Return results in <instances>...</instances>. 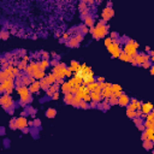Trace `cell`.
<instances>
[{
  "mask_svg": "<svg viewBox=\"0 0 154 154\" xmlns=\"http://www.w3.org/2000/svg\"><path fill=\"white\" fill-rule=\"evenodd\" d=\"M144 126H146V128H149V126H154V122H150V120H146V122H144Z\"/></svg>",
  "mask_w": 154,
  "mask_h": 154,
  "instance_id": "f6af8a7d",
  "label": "cell"
},
{
  "mask_svg": "<svg viewBox=\"0 0 154 154\" xmlns=\"http://www.w3.org/2000/svg\"><path fill=\"white\" fill-rule=\"evenodd\" d=\"M91 34H93V37L96 38V40H99V38L101 37H105L107 31H108V27H106L104 24V22H99L98 24H96L95 28H91Z\"/></svg>",
  "mask_w": 154,
  "mask_h": 154,
  "instance_id": "6da1fadb",
  "label": "cell"
},
{
  "mask_svg": "<svg viewBox=\"0 0 154 154\" xmlns=\"http://www.w3.org/2000/svg\"><path fill=\"white\" fill-rule=\"evenodd\" d=\"M118 35H117V33H112L111 34V38H112V40H114V37H117Z\"/></svg>",
  "mask_w": 154,
  "mask_h": 154,
  "instance_id": "db71d44e",
  "label": "cell"
},
{
  "mask_svg": "<svg viewBox=\"0 0 154 154\" xmlns=\"http://www.w3.org/2000/svg\"><path fill=\"white\" fill-rule=\"evenodd\" d=\"M67 83L70 84V87H73V86H76V84H77V83H76V78H75V77L70 78V80L67 81ZM77 86H78V84H77Z\"/></svg>",
  "mask_w": 154,
  "mask_h": 154,
  "instance_id": "60d3db41",
  "label": "cell"
},
{
  "mask_svg": "<svg viewBox=\"0 0 154 154\" xmlns=\"http://www.w3.org/2000/svg\"><path fill=\"white\" fill-rule=\"evenodd\" d=\"M142 65H143L144 69H148V67H150V62H149V60H146V62L142 63Z\"/></svg>",
  "mask_w": 154,
  "mask_h": 154,
  "instance_id": "7dc6e473",
  "label": "cell"
},
{
  "mask_svg": "<svg viewBox=\"0 0 154 154\" xmlns=\"http://www.w3.org/2000/svg\"><path fill=\"white\" fill-rule=\"evenodd\" d=\"M37 65H38V69L45 70L46 67H48V66H49V62H48L47 59H43L41 63H37Z\"/></svg>",
  "mask_w": 154,
  "mask_h": 154,
  "instance_id": "cb8c5ba5",
  "label": "cell"
},
{
  "mask_svg": "<svg viewBox=\"0 0 154 154\" xmlns=\"http://www.w3.org/2000/svg\"><path fill=\"white\" fill-rule=\"evenodd\" d=\"M77 45H78V42H77V40H76L75 37H72L71 40L69 41V46H70V47H75V46H77Z\"/></svg>",
  "mask_w": 154,
  "mask_h": 154,
  "instance_id": "d590c367",
  "label": "cell"
},
{
  "mask_svg": "<svg viewBox=\"0 0 154 154\" xmlns=\"http://www.w3.org/2000/svg\"><path fill=\"white\" fill-rule=\"evenodd\" d=\"M86 94H89V89L83 84H80L78 86V89H77V93H76V95L77 96H80V98H83V96L86 95Z\"/></svg>",
  "mask_w": 154,
  "mask_h": 154,
  "instance_id": "9c48e42d",
  "label": "cell"
},
{
  "mask_svg": "<svg viewBox=\"0 0 154 154\" xmlns=\"http://www.w3.org/2000/svg\"><path fill=\"white\" fill-rule=\"evenodd\" d=\"M25 69H27V72H28L29 75H31V76H33V75H34V72L38 69V65H37L36 63H31V64H29Z\"/></svg>",
  "mask_w": 154,
  "mask_h": 154,
  "instance_id": "ac0fdd59",
  "label": "cell"
},
{
  "mask_svg": "<svg viewBox=\"0 0 154 154\" xmlns=\"http://www.w3.org/2000/svg\"><path fill=\"white\" fill-rule=\"evenodd\" d=\"M104 81H105L104 77H98V82H104Z\"/></svg>",
  "mask_w": 154,
  "mask_h": 154,
  "instance_id": "9f6ffc18",
  "label": "cell"
},
{
  "mask_svg": "<svg viewBox=\"0 0 154 154\" xmlns=\"http://www.w3.org/2000/svg\"><path fill=\"white\" fill-rule=\"evenodd\" d=\"M12 104H13V101H12V99L9 96V94H5V95H3L1 98H0V105H1L4 108L11 107Z\"/></svg>",
  "mask_w": 154,
  "mask_h": 154,
  "instance_id": "5b68a950",
  "label": "cell"
},
{
  "mask_svg": "<svg viewBox=\"0 0 154 154\" xmlns=\"http://www.w3.org/2000/svg\"><path fill=\"white\" fill-rule=\"evenodd\" d=\"M41 86H40V82H33L29 87V91L30 93H37L38 90H40Z\"/></svg>",
  "mask_w": 154,
  "mask_h": 154,
  "instance_id": "d6986e66",
  "label": "cell"
},
{
  "mask_svg": "<svg viewBox=\"0 0 154 154\" xmlns=\"http://www.w3.org/2000/svg\"><path fill=\"white\" fill-rule=\"evenodd\" d=\"M108 102L110 105H116V104H118V98L114 94H112L110 98H108Z\"/></svg>",
  "mask_w": 154,
  "mask_h": 154,
  "instance_id": "83f0119b",
  "label": "cell"
},
{
  "mask_svg": "<svg viewBox=\"0 0 154 154\" xmlns=\"http://www.w3.org/2000/svg\"><path fill=\"white\" fill-rule=\"evenodd\" d=\"M144 134H146L147 140H149V141H154V128H153V126L146 128V129H144Z\"/></svg>",
  "mask_w": 154,
  "mask_h": 154,
  "instance_id": "7c38bea8",
  "label": "cell"
},
{
  "mask_svg": "<svg viewBox=\"0 0 154 154\" xmlns=\"http://www.w3.org/2000/svg\"><path fill=\"white\" fill-rule=\"evenodd\" d=\"M84 19H86V21H84V23H86V25H87V27H93V24H94V19H93L91 17L87 16Z\"/></svg>",
  "mask_w": 154,
  "mask_h": 154,
  "instance_id": "1f68e13d",
  "label": "cell"
},
{
  "mask_svg": "<svg viewBox=\"0 0 154 154\" xmlns=\"http://www.w3.org/2000/svg\"><path fill=\"white\" fill-rule=\"evenodd\" d=\"M35 78H37V80H41V78H43L45 77V70H41V69H37L35 72H34V75H33Z\"/></svg>",
  "mask_w": 154,
  "mask_h": 154,
  "instance_id": "ffe728a7",
  "label": "cell"
},
{
  "mask_svg": "<svg viewBox=\"0 0 154 154\" xmlns=\"http://www.w3.org/2000/svg\"><path fill=\"white\" fill-rule=\"evenodd\" d=\"M82 100V98H80V96H77L76 94L73 95V98H72V101H71V105L72 106H78V104H80V101Z\"/></svg>",
  "mask_w": 154,
  "mask_h": 154,
  "instance_id": "484cf974",
  "label": "cell"
},
{
  "mask_svg": "<svg viewBox=\"0 0 154 154\" xmlns=\"http://www.w3.org/2000/svg\"><path fill=\"white\" fill-rule=\"evenodd\" d=\"M65 71H66V67L64 64H60V65H55L53 67V73L57 78H64L65 77Z\"/></svg>",
  "mask_w": 154,
  "mask_h": 154,
  "instance_id": "277c9868",
  "label": "cell"
},
{
  "mask_svg": "<svg viewBox=\"0 0 154 154\" xmlns=\"http://www.w3.org/2000/svg\"><path fill=\"white\" fill-rule=\"evenodd\" d=\"M142 140H143V141H144V140H147V137H146V134H144V132L142 134Z\"/></svg>",
  "mask_w": 154,
  "mask_h": 154,
  "instance_id": "91938a15",
  "label": "cell"
},
{
  "mask_svg": "<svg viewBox=\"0 0 154 154\" xmlns=\"http://www.w3.org/2000/svg\"><path fill=\"white\" fill-rule=\"evenodd\" d=\"M96 87H98V82H91V83H89V84H87V88L89 89V91H91V90H95L96 89Z\"/></svg>",
  "mask_w": 154,
  "mask_h": 154,
  "instance_id": "836d02e7",
  "label": "cell"
},
{
  "mask_svg": "<svg viewBox=\"0 0 154 154\" xmlns=\"http://www.w3.org/2000/svg\"><path fill=\"white\" fill-rule=\"evenodd\" d=\"M123 52L126 53V54L130 55V57H135V55L137 54V48L135 47V45H134V40H131V38H130V40L128 41V43L125 45Z\"/></svg>",
  "mask_w": 154,
  "mask_h": 154,
  "instance_id": "7a4b0ae2",
  "label": "cell"
},
{
  "mask_svg": "<svg viewBox=\"0 0 154 154\" xmlns=\"http://www.w3.org/2000/svg\"><path fill=\"white\" fill-rule=\"evenodd\" d=\"M42 55H43V58H45V59H46V58L48 57V53H46V52H43V53H42Z\"/></svg>",
  "mask_w": 154,
  "mask_h": 154,
  "instance_id": "6f0895ef",
  "label": "cell"
},
{
  "mask_svg": "<svg viewBox=\"0 0 154 154\" xmlns=\"http://www.w3.org/2000/svg\"><path fill=\"white\" fill-rule=\"evenodd\" d=\"M21 101H22V102H29V101H30V95L28 94V95L21 96Z\"/></svg>",
  "mask_w": 154,
  "mask_h": 154,
  "instance_id": "8d00e7d4",
  "label": "cell"
},
{
  "mask_svg": "<svg viewBox=\"0 0 154 154\" xmlns=\"http://www.w3.org/2000/svg\"><path fill=\"white\" fill-rule=\"evenodd\" d=\"M89 95H90L91 100H93V101H96V102H99V101L102 99L101 94H100V93H98V91H95V90H91V91H89Z\"/></svg>",
  "mask_w": 154,
  "mask_h": 154,
  "instance_id": "9a60e30c",
  "label": "cell"
},
{
  "mask_svg": "<svg viewBox=\"0 0 154 154\" xmlns=\"http://www.w3.org/2000/svg\"><path fill=\"white\" fill-rule=\"evenodd\" d=\"M64 95H65L64 101H65L66 104H71V101H72V98H73V94H71V93L69 91V93H66V94H64Z\"/></svg>",
  "mask_w": 154,
  "mask_h": 154,
  "instance_id": "f1b7e54d",
  "label": "cell"
},
{
  "mask_svg": "<svg viewBox=\"0 0 154 154\" xmlns=\"http://www.w3.org/2000/svg\"><path fill=\"white\" fill-rule=\"evenodd\" d=\"M17 93L19 94V96H23V95H28L30 91L27 86H19V87H17Z\"/></svg>",
  "mask_w": 154,
  "mask_h": 154,
  "instance_id": "2e32d148",
  "label": "cell"
},
{
  "mask_svg": "<svg viewBox=\"0 0 154 154\" xmlns=\"http://www.w3.org/2000/svg\"><path fill=\"white\" fill-rule=\"evenodd\" d=\"M55 114H57V111H55L54 108H48V110L46 111V116H47L48 118H54Z\"/></svg>",
  "mask_w": 154,
  "mask_h": 154,
  "instance_id": "4316f807",
  "label": "cell"
},
{
  "mask_svg": "<svg viewBox=\"0 0 154 154\" xmlns=\"http://www.w3.org/2000/svg\"><path fill=\"white\" fill-rule=\"evenodd\" d=\"M7 78H9V76H7V73H6L5 71L0 72V80H1V81H5V80H7Z\"/></svg>",
  "mask_w": 154,
  "mask_h": 154,
  "instance_id": "f35d334b",
  "label": "cell"
},
{
  "mask_svg": "<svg viewBox=\"0 0 154 154\" xmlns=\"http://www.w3.org/2000/svg\"><path fill=\"white\" fill-rule=\"evenodd\" d=\"M59 86H54V84H49L48 89H47V95H53L55 91H58Z\"/></svg>",
  "mask_w": 154,
  "mask_h": 154,
  "instance_id": "7402d4cb",
  "label": "cell"
},
{
  "mask_svg": "<svg viewBox=\"0 0 154 154\" xmlns=\"http://www.w3.org/2000/svg\"><path fill=\"white\" fill-rule=\"evenodd\" d=\"M126 114L129 116L130 118L136 117V114H135V110H131V108H128V111H126Z\"/></svg>",
  "mask_w": 154,
  "mask_h": 154,
  "instance_id": "e575fe53",
  "label": "cell"
},
{
  "mask_svg": "<svg viewBox=\"0 0 154 154\" xmlns=\"http://www.w3.org/2000/svg\"><path fill=\"white\" fill-rule=\"evenodd\" d=\"M64 38H69V34H64Z\"/></svg>",
  "mask_w": 154,
  "mask_h": 154,
  "instance_id": "6125c7cd",
  "label": "cell"
},
{
  "mask_svg": "<svg viewBox=\"0 0 154 154\" xmlns=\"http://www.w3.org/2000/svg\"><path fill=\"white\" fill-rule=\"evenodd\" d=\"M141 111H142V114H147V113H149V112L153 111V105L150 102L141 104Z\"/></svg>",
  "mask_w": 154,
  "mask_h": 154,
  "instance_id": "8fae6325",
  "label": "cell"
},
{
  "mask_svg": "<svg viewBox=\"0 0 154 154\" xmlns=\"http://www.w3.org/2000/svg\"><path fill=\"white\" fill-rule=\"evenodd\" d=\"M69 67H70L72 71H75V72H76L77 70H78V69L81 67V64H80V63H77L76 60H72V62H71V65H70Z\"/></svg>",
  "mask_w": 154,
  "mask_h": 154,
  "instance_id": "603a6c76",
  "label": "cell"
},
{
  "mask_svg": "<svg viewBox=\"0 0 154 154\" xmlns=\"http://www.w3.org/2000/svg\"><path fill=\"white\" fill-rule=\"evenodd\" d=\"M111 89H112V93H113L116 96H117V98L122 94V91H123V88H122L119 84H112V86H111Z\"/></svg>",
  "mask_w": 154,
  "mask_h": 154,
  "instance_id": "5bb4252c",
  "label": "cell"
},
{
  "mask_svg": "<svg viewBox=\"0 0 154 154\" xmlns=\"http://www.w3.org/2000/svg\"><path fill=\"white\" fill-rule=\"evenodd\" d=\"M77 89H78V86L76 84V86H73V87H71V88H70V93L75 95V94L77 93Z\"/></svg>",
  "mask_w": 154,
  "mask_h": 154,
  "instance_id": "7bdbcfd3",
  "label": "cell"
},
{
  "mask_svg": "<svg viewBox=\"0 0 154 154\" xmlns=\"http://www.w3.org/2000/svg\"><path fill=\"white\" fill-rule=\"evenodd\" d=\"M70 84L67 83V82H64L63 84H62V91L64 93V94H66V93H69L70 91Z\"/></svg>",
  "mask_w": 154,
  "mask_h": 154,
  "instance_id": "f546056e",
  "label": "cell"
},
{
  "mask_svg": "<svg viewBox=\"0 0 154 154\" xmlns=\"http://www.w3.org/2000/svg\"><path fill=\"white\" fill-rule=\"evenodd\" d=\"M75 38L77 40V42H81V41H82V38H83V35H82V34H78V35H76V36H75Z\"/></svg>",
  "mask_w": 154,
  "mask_h": 154,
  "instance_id": "681fc988",
  "label": "cell"
},
{
  "mask_svg": "<svg viewBox=\"0 0 154 154\" xmlns=\"http://www.w3.org/2000/svg\"><path fill=\"white\" fill-rule=\"evenodd\" d=\"M143 147H144V149H152V148H153V141L144 140V142H143Z\"/></svg>",
  "mask_w": 154,
  "mask_h": 154,
  "instance_id": "d6a6232c",
  "label": "cell"
},
{
  "mask_svg": "<svg viewBox=\"0 0 154 154\" xmlns=\"http://www.w3.org/2000/svg\"><path fill=\"white\" fill-rule=\"evenodd\" d=\"M107 49H108V52L112 54L113 58H118L119 53L122 52V49H120V47H119V43H118V42H116L114 40L112 41L111 45L107 46Z\"/></svg>",
  "mask_w": 154,
  "mask_h": 154,
  "instance_id": "3957f363",
  "label": "cell"
},
{
  "mask_svg": "<svg viewBox=\"0 0 154 154\" xmlns=\"http://www.w3.org/2000/svg\"><path fill=\"white\" fill-rule=\"evenodd\" d=\"M134 59H135V65H136V64L141 65L143 62L149 60V55H147V54H144V53H141V54H136V55H135Z\"/></svg>",
  "mask_w": 154,
  "mask_h": 154,
  "instance_id": "52a82bcc",
  "label": "cell"
},
{
  "mask_svg": "<svg viewBox=\"0 0 154 154\" xmlns=\"http://www.w3.org/2000/svg\"><path fill=\"white\" fill-rule=\"evenodd\" d=\"M72 75V70L70 69V67H66V71H65V77L67 76V77H70Z\"/></svg>",
  "mask_w": 154,
  "mask_h": 154,
  "instance_id": "c3c4849f",
  "label": "cell"
},
{
  "mask_svg": "<svg viewBox=\"0 0 154 154\" xmlns=\"http://www.w3.org/2000/svg\"><path fill=\"white\" fill-rule=\"evenodd\" d=\"M34 124H35L36 126H38V125H40V124H41V122H40V119H36V120L34 122Z\"/></svg>",
  "mask_w": 154,
  "mask_h": 154,
  "instance_id": "11a10c76",
  "label": "cell"
},
{
  "mask_svg": "<svg viewBox=\"0 0 154 154\" xmlns=\"http://www.w3.org/2000/svg\"><path fill=\"white\" fill-rule=\"evenodd\" d=\"M78 106H80L81 108H87V107H88V102H86V101H84V100L82 99V100L80 101V104H78Z\"/></svg>",
  "mask_w": 154,
  "mask_h": 154,
  "instance_id": "ab89813d",
  "label": "cell"
},
{
  "mask_svg": "<svg viewBox=\"0 0 154 154\" xmlns=\"http://www.w3.org/2000/svg\"><path fill=\"white\" fill-rule=\"evenodd\" d=\"M82 33H83V34L88 33V27H87V25H83V27H82Z\"/></svg>",
  "mask_w": 154,
  "mask_h": 154,
  "instance_id": "816d5d0a",
  "label": "cell"
},
{
  "mask_svg": "<svg viewBox=\"0 0 154 154\" xmlns=\"http://www.w3.org/2000/svg\"><path fill=\"white\" fill-rule=\"evenodd\" d=\"M134 122H135V124H136L137 126L142 124V119H141L140 117H134Z\"/></svg>",
  "mask_w": 154,
  "mask_h": 154,
  "instance_id": "b9f144b4",
  "label": "cell"
},
{
  "mask_svg": "<svg viewBox=\"0 0 154 154\" xmlns=\"http://www.w3.org/2000/svg\"><path fill=\"white\" fill-rule=\"evenodd\" d=\"M130 102V98L128 95H125V94H120L119 96H118V104L120 105V106H126Z\"/></svg>",
  "mask_w": 154,
  "mask_h": 154,
  "instance_id": "30bf717a",
  "label": "cell"
},
{
  "mask_svg": "<svg viewBox=\"0 0 154 154\" xmlns=\"http://www.w3.org/2000/svg\"><path fill=\"white\" fill-rule=\"evenodd\" d=\"M100 94H101V96H102V98H110V96H111L113 93H112V89H111V87H105V88H102V89H101Z\"/></svg>",
  "mask_w": 154,
  "mask_h": 154,
  "instance_id": "e0dca14e",
  "label": "cell"
},
{
  "mask_svg": "<svg viewBox=\"0 0 154 154\" xmlns=\"http://www.w3.org/2000/svg\"><path fill=\"white\" fill-rule=\"evenodd\" d=\"M52 96H53V99H54V100L59 99V93H57V91H55V93H54V94H53Z\"/></svg>",
  "mask_w": 154,
  "mask_h": 154,
  "instance_id": "f907efd6",
  "label": "cell"
},
{
  "mask_svg": "<svg viewBox=\"0 0 154 154\" xmlns=\"http://www.w3.org/2000/svg\"><path fill=\"white\" fill-rule=\"evenodd\" d=\"M118 58L120 60H124V62H131V59H132V57H130V55H128L126 53H124L123 51L119 53V55H118Z\"/></svg>",
  "mask_w": 154,
  "mask_h": 154,
  "instance_id": "44dd1931",
  "label": "cell"
},
{
  "mask_svg": "<svg viewBox=\"0 0 154 154\" xmlns=\"http://www.w3.org/2000/svg\"><path fill=\"white\" fill-rule=\"evenodd\" d=\"M82 99H83L86 102H90V101H91V98H90V95H89V94H86Z\"/></svg>",
  "mask_w": 154,
  "mask_h": 154,
  "instance_id": "ee69618b",
  "label": "cell"
},
{
  "mask_svg": "<svg viewBox=\"0 0 154 154\" xmlns=\"http://www.w3.org/2000/svg\"><path fill=\"white\" fill-rule=\"evenodd\" d=\"M150 73H152V75H153V73H154V67H153V66H152V67H150Z\"/></svg>",
  "mask_w": 154,
  "mask_h": 154,
  "instance_id": "94428289",
  "label": "cell"
},
{
  "mask_svg": "<svg viewBox=\"0 0 154 154\" xmlns=\"http://www.w3.org/2000/svg\"><path fill=\"white\" fill-rule=\"evenodd\" d=\"M55 82H57L58 84H63V83H64L63 78H57V80H55Z\"/></svg>",
  "mask_w": 154,
  "mask_h": 154,
  "instance_id": "f5cc1de1",
  "label": "cell"
},
{
  "mask_svg": "<svg viewBox=\"0 0 154 154\" xmlns=\"http://www.w3.org/2000/svg\"><path fill=\"white\" fill-rule=\"evenodd\" d=\"M12 87H13V80L7 78L5 81H1V83H0V91H5L7 89H11Z\"/></svg>",
  "mask_w": 154,
  "mask_h": 154,
  "instance_id": "8992f818",
  "label": "cell"
},
{
  "mask_svg": "<svg viewBox=\"0 0 154 154\" xmlns=\"http://www.w3.org/2000/svg\"><path fill=\"white\" fill-rule=\"evenodd\" d=\"M14 125H16V128H18V129H23V128L28 126V122H27V119H25L24 117H19V118H17V119L14 120Z\"/></svg>",
  "mask_w": 154,
  "mask_h": 154,
  "instance_id": "ba28073f",
  "label": "cell"
},
{
  "mask_svg": "<svg viewBox=\"0 0 154 154\" xmlns=\"http://www.w3.org/2000/svg\"><path fill=\"white\" fill-rule=\"evenodd\" d=\"M40 86H41V88H43V89H48V87H49V83H48V81H47V78L46 77H43V78H41L40 80Z\"/></svg>",
  "mask_w": 154,
  "mask_h": 154,
  "instance_id": "d4e9b609",
  "label": "cell"
},
{
  "mask_svg": "<svg viewBox=\"0 0 154 154\" xmlns=\"http://www.w3.org/2000/svg\"><path fill=\"white\" fill-rule=\"evenodd\" d=\"M113 16V10L111 7H106L104 11H102V18H104V21H108V19Z\"/></svg>",
  "mask_w": 154,
  "mask_h": 154,
  "instance_id": "4fadbf2b",
  "label": "cell"
},
{
  "mask_svg": "<svg viewBox=\"0 0 154 154\" xmlns=\"http://www.w3.org/2000/svg\"><path fill=\"white\" fill-rule=\"evenodd\" d=\"M5 91H6V94H11V93H12V88H11V89H7V90H5Z\"/></svg>",
  "mask_w": 154,
  "mask_h": 154,
  "instance_id": "680465c9",
  "label": "cell"
},
{
  "mask_svg": "<svg viewBox=\"0 0 154 154\" xmlns=\"http://www.w3.org/2000/svg\"><path fill=\"white\" fill-rule=\"evenodd\" d=\"M46 78H47V81H48V83L49 84H53L54 82H55V80H57V77L54 76V73L52 72V73H49L48 76H46Z\"/></svg>",
  "mask_w": 154,
  "mask_h": 154,
  "instance_id": "4dcf8cb0",
  "label": "cell"
},
{
  "mask_svg": "<svg viewBox=\"0 0 154 154\" xmlns=\"http://www.w3.org/2000/svg\"><path fill=\"white\" fill-rule=\"evenodd\" d=\"M146 120H150V122H154V114L152 112L147 113L146 114Z\"/></svg>",
  "mask_w": 154,
  "mask_h": 154,
  "instance_id": "74e56055",
  "label": "cell"
},
{
  "mask_svg": "<svg viewBox=\"0 0 154 154\" xmlns=\"http://www.w3.org/2000/svg\"><path fill=\"white\" fill-rule=\"evenodd\" d=\"M112 41H113V40H112L111 37H106V38H105V46L111 45V43H112Z\"/></svg>",
  "mask_w": 154,
  "mask_h": 154,
  "instance_id": "bcb514c9",
  "label": "cell"
}]
</instances>
